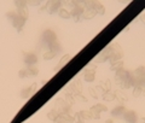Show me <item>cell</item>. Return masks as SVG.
<instances>
[{
  "mask_svg": "<svg viewBox=\"0 0 145 123\" xmlns=\"http://www.w3.org/2000/svg\"><path fill=\"white\" fill-rule=\"evenodd\" d=\"M132 87H144L145 83V68L139 66L133 71H129Z\"/></svg>",
  "mask_w": 145,
  "mask_h": 123,
  "instance_id": "1",
  "label": "cell"
},
{
  "mask_svg": "<svg viewBox=\"0 0 145 123\" xmlns=\"http://www.w3.org/2000/svg\"><path fill=\"white\" fill-rule=\"evenodd\" d=\"M53 109L58 113H63V112H69V113H71V105H69V104H68L64 99H56Z\"/></svg>",
  "mask_w": 145,
  "mask_h": 123,
  "instance_id": "2",
  "label": "cell"
},
{
  "mask_svg": "<svg viewBox=\"0 0 145 123\" xmlns=\"http://www.w3.org/2000/svg\"><path fill=\"white\" fill-rule=\"evenodd\" d=\"M111 54V46L110 45H108L106 47H104L101 52L97 54V57L93 59V63H104L109 61V57H110Z\"/></svg>",
  "mask_w": 145,
  "mask_h": 123,
  "instance_id": "3",
  "label": "cell"
},
{
  "mask_svg": "<svg viewBox=\"0 0 145 123\" xmlns=\"http://www.w3.org/2000/svg\"><path fill=\"white\" fill-rule=\"evenodd\" d=\"M65 90L71 93L72 95L81 94V92H82V83H81V81L79 79H74L71 83L69 85V87H68Z\"/></svg>",
  "mask_w": 145,
  "mask_h": 123,
  "instance_id": "4",
  "label": "cell"
},
{
  "mask_svg": "<svg viewBox=\"0 0 145 123\" xmlns=\"http://www.w3.org/2000/svg\"><path fill=\"white\" fill-rule=\"evenodd\" d=\"M70 12V18H72L74 20V22H81L82 21V12H84V8L81 7V6H75V7H72L71 8V11Z\"/></svg>",
  "mask_w": 145,
  "mask_h": 123,
  "instance_id": "5",
  "label": "cell"
},
{
  "mask_svg": "<svg viewBox=\"0 0 145 123\" xmlns=\"http://www.w3.org/2000/svg\"><path fill=\"white\" fill-rule=\"evenodd\" d=\"M123 120L127 123H137L138 121V115L137 112L133 111V110H126V112L123 113Z\"/></svg>",
  "mask_w": 145,
  "mask_h": 123,
  "instance_id": "6",
  "label": "cell"
},
{
  "mask_svg": "<svg viewBox=\"0 0 145 123\" xmlns=\"http://www.w3.org/2000/svg\"><path fill=\"white\" fill-rule=\"evenodd\" d=\"M129 76V71H127L125 69H121L119 71L115 72V82H116V86L120 83V82H122L123 80H126L127 77Z\"/></svg>",
  "mask_w": 145,
  "mask_h": 123,
  "instance_id": "7",
  "label": "cell"
},
{
  "mask_svg": "<svg viewBox=\"0 0 145 123\" xmlns=\"http://www.w3.org/2000/svg\"><path fill=\"white\" fill-rule=\"evenodd\" d=\"M74 120H75V122L91 120V112H89V110H82V111H79L78 113H75Z\"/></svg>",
  "mask_w": 145,
  "mask_h": 123,
  "instance_id": "8",
  "label": "cell"
},
{
  "mask_svg": "<svg viewBox=\"0 0 145 123\" xmlns=\"http://www.w3.org/2000/svg\"><path fill=\"white\" fill-rule=\"evenodd\" d=\"M24 23H25V20H24L23 17L18 16V15L15 17V20L12 21V25L15 27L17 31H21L22 29H23V25H24Z\"/></svg>",
  "mask_w": 145,
  "mask_h": 123,
  "instance_id": "9",
  "label": "cell"
},
{
  "mask_svg": "<svg viewBox=\"0 0 145 123\" xmlns=\"http://www.w3.org/2000/svg\"><path fill=\"white\" fill-rule=\"evenodd\" d=\"M70 59H71V56H70V54H64V56H63V57L61 58V61H59V63L57 64V66L53 69V71H54V72L59 71L63 66H65V65L68 64V62H69Z\"/></svg>",
  "mask_w": 145,
  "mask_h": 123,
  "instance_id": "10",
  "label": "cell"
},
{
  "mask_svg": "<svg viewBox=\"0 0 145 123\" xmlns=\"http://www.w3.org/2000/svg\"><path fill=\"white\" fill-rule=\"evenodd\" d=\"M96 77V69H85L84 70V80L86 82H93Z\"/></svg>",
  "mask_w": 145,
  "mask_h": 123,
  "instance_id": "11",
  "label": "cell"
},
{
  "mask_svg": "<svg viewBox=\"0 0 145 123\" xmlns=\"http://www.w3.org/2000/svg\"><path fill=\"white\" fill-rule=\"evenodd\" d=\"M114 93H115V99L119 100V103L121 104V105H123V104H126V103H127V100H128V98H127V95L125 94L123 90L119 89V90H115Z\"/></svg>",
  "mask_w": 145,
  "mask_h": 123,
  "instance_id": "12",
  "label": "cell"
},
{
  "mask_svg": "<svg viewBox=\"0 0 145 123\" xmlns=\"http://www.w3.org/2000/svg\"><path fill=\"white\" fill-rule=\"evenodd\" d=\"M61 6H62V1H52L51 5L47 8V12L50 15H53V13H56L61 10Z\"/></svg>",
  "mask_w": 145,
  "mask_h": 123,
  "instance_id": "13",
  "label": "cell"
},
{
  "mask_svg": "<svg viewBox=\"0 0 145 123\" xmlns=\"http://www.w3.org/2000/svg\"><path fill=\"white\" fill-rule=\"evenodd\" d=\"M96 16H97V12L94 8H86V10H84L81 17H82V20H92Z\"/></svg>",
  "mask_w": 145,
  "mask_h": 123,
  "instance_id": "14",
  "label": "cell"
},
{
  "mask_svg": "<svg viewBox=\"0 0 145 123\" xmlns=\"http://www.w3.org/2000/svg\"><path fill=\"white\" fill-rule=\"evenodd\" d=\"M126 112V107L123 105H119V106H116L114 110L111 111V116L112 117H116V118H119V117H122L123 116V113Z\"/></svg>",
  "mask_w": 145,
  "mask_h": 123,
  "instance_id": "15",
  "label": "cell"
},
{
  "mask_svg": "<svg viewBox=\"0 0 145 123\" xmlns=\"http://www.w3.org/2000/svg\"><path fill=\"white\" fill-rule=\"evenodd\" d=\"M24 62H25V64L27 65H29V66H31V65H34L36 62H38V58H36V56L35 54H33V53H25L24 54Z\"/></svg>",
  "mask_w": 145,
  "mask_h": 123,
  "instance_id": "16",
  "label": "cell"
},
{
  "mask_svg": "<svg viewBox=\"0 0 145 123\" xmlns=\"http://www.w3.org/2000/svg\"><path fill=\"white\" fill-rule=\"evenodd\" d=\"M93 8L96 10L97 15H99V16H103L104 13H105V7H104L99 1H94V4H93Z\"/></svg>",
  "mask_w": 145,
  "mask_h": 123,
  "instance_id": "17",
  "label": "cell"
},
{
  "mask_svg": "<svg viewBox=\"0 0 145 123\" xmlns=\"http://www.w3.org/2000/svg\"><path fill=\"white\" fill-rule=\"evenodd\" d=\"M122 57H123V53H112L110 54V57H109V62H110V64L115 62H119V61H122Z\"/></svg>",
  "mask_w": 145,
  "mask_h": 123,
  "instance_id": "18",
  "label": "cell"
},
{
  "mask_svg": "<svg viewBox=\"0 0 145 123\" xmlns=\"http://www.w3.org/2000/svg\"><path fill=\"white\" fill-rule=\"evenodd\" d=\"M121 69H123V61H119V62H115L110 64V70L111 71H119Z\"/></svg>",
  "mask_w": 145,
  "mask_h": 123,
  "instance_id": "19",
  "label": "cell"
},
{
  "mask_svg": "<svg viewBox=\"0 0 145 123\" xmlns=\"http://www.w3.org/2000/svg\"><path fill=\"white\" fill-rule=\"evenodd\" d=\"M47 117H48V120H50V121H52V122H57L58 117H59V113H58L56 110H54V109H52L51 111H48Z\"/></svg>",
  "mask_w": 145,
  "mask_h": 123,
  "instance_id": "20",
  "label": "cell"
},
{
  "mask_svg": "<svg viewBox=\"0 0 145 123\" xmlns=\"http://www.w3.org/2000/svg\"><path fill=\"white\" fill-rule=\"evenodd\" d=\"M64 100L68 104H69V105H74L75 102H76L75 98H74V95H72L71 93H69V92H67V90H65V94H64Z\"/></svg>",
  "mask_w": 145,
  "mask_h": 123,
  "instance_id": "21",
  "label": "cell"
},
{
  "mask_svg": "<svg viewBox=\"0 0 145 123\" xmlns=\"http://www.w3.org/2000/svg\"><path fill=\"white\" fill-rule=\"evenodd\" d=\"M101 87L105 90V92H108V90H110V88H111V82H110V80L109 79H106V80H104V81H102V82H99L98 83Z\"/></svg>",
  "mask_w": 145,
  "mask_h": 123,
  "instance_id": "22",
  "label": "cell"
},
{
  "mask_svg": "<svg viewBox=\"0 0 145 123\" xmlns=\"http://www.w3.org/2000/svg\"><path fill=\"white\" fill-rule=\"evenodd\" d=\"M103 99L106 100V102H112V100H115V93L112 90H108L103 94Z\"/></svg>",
  "mask_w": 145,
  "mask_h": 123,
  "instance_id": "23",
  "label": "cell"
},
{
  "mask_svg": "<svg viewBox=\"0 0 145 123\" xmlns=\"http://www.w3.org/2000/svg\"><path fill=\"white\" fill-rule=\"evenodd\" d=\"M58 15H59V17L63 18V20H69L70 18V12L65 10V8H61V10L58 11Z\"/></svg>",
  "mask_w": 145,
  "mask_h": 123,
  "instance_id": "24",
  "label": "cell"
},
{
  "mask_svg": "<svg viewBox=\"0 0 145 123\" xmlns=\"http://www.w3.org/2000/svg\"><path fill=\"white\" fill-rule=\"evenodd\" d=\"M27 71H28V76H36L39 74V69L36 66H27Z\"/></svg>",
  "mask_w": 145,
  "mask_h": 123,
  "instance_id": "25",
  "label": "cell"
},
{
  "mask_svg": "<svg viewBox=\"0 0 145 123\" xmlns=\"http://www.w3.org/2000/svg\"><path fill=\"white\" fill-rule=\"evenodd\" d=\"M89 112H91V118H93V120H99L101 118V112H98L93 106L89 109Z\"/></svg>",
  "mask_w": 145,
  "mask_h": 123,
  "instance_id": "26",
  "label": "cell"
},
{
  "mask_svg": "<svg viewBox=\"0 0 145 123\" xmlns=\"http://www.w3.org/2000/svg\"><path fill=\"white\" fill-rule=\"evenodd\" d=\"M50 51H53V52L58 53L61 51V45L58 44L57 41H54V42H52L51 45H50Z\"/></svg>",
  "mask_w": 145,
  "mask_h": 123,
  "instance_id": "27",
  "label": "cell"
},
{
  "mask_svg": "<svg viewBox=\"0 0 145 123\" xmlns=\"http://www.w3.org/2000/svg\"><path fill=\"white\" fill-rule=\"evenodd\" d=\"M57 56V53L56 52H53V51H48L44 54V61H51V59H53L54 57Z\"/></svg>",
  "mask_w": 145,
  "mask_h": 123,
  "instance_id": "28",
  "label": "cell"
},
{
  "mask_svg": "<svg viewBox=\"0 0 145 123\" xmlns=\"http://www.w3.org/2000/svg\"><path fill=\"white\" fill-rule=\"evenodd\" d=\"M17 15H18V16H21V17H23L25 21L28 20V17H29L27 8H20V10H17Z\"/></svg>",
  "mask_w": 145,
  "mask_h": 123,
  "instance_id": "29",
  "label": "cell"
},
{
  "mask_svg": "<svg viewBox=\"0 0 145 123\" xmlns=\"http://www.w3.org/2000/svg\"><path fill=\"white\" fill-rule=\"evenodd\" d=\"M29 98L31 97V95H34L35 92L38 90V83L36 82H34V83H31V86H29Z\"/></svg>",
  "mask_w": 145,
  "mask_h": 123,
  "instance_id": "30",
  "label": "cell"
},
{
  "mask_svg": "<svg viewBox=\"0 0 145 123\" xmlns=\"http://www.w3.org/2000/svg\"><path fill=\"white\" fill-rule=\"evenodd\" d=\"M15 6L17 10H20V8H27V1H23V0H20V1H15Z\"/></svg>",
  "mask_w": 145,
  "mask_h": 123,
  "instance_id": "31",
  "label": "cell"
},
{
  "mask_svg": "<svg viewBox=\"0 0 145 123\" xmlns=\"http://www.w3.org/2000/svg\"><path fill=\"white\" fill-rule=\"evenodd\" d=\"M93 107L96 109L98 112H106L108 111V107L105 105H103V104H97V105H93Z\"/></svg>",
  "mask_w": 145,
  "mask_h": 123,
  "instance_id": "32",
  "label": "cell"
},
{
  "mask_svg": "<svg viewBox=\"0 0 145 123\" xmlns=\"http://www.w3.org/2000/svg\"><path fill=\"white\" fill-rule=\"evenodd\" d=\"M143 93V87H133V97L138 98Z\"/></svg>",
  "mask_w": 145,
  "mask_h": 123,
  "instance_id": "33",
  "label": "cell"
},
{
  "mask_svg": "<svg viewBox=\"0 0 145 123\" xmlns=\"http://www.w3.org/2000/svg\"><path fill=\"white\" fill-rule=\"evenodd\" d=\"M20 95H21V98H22V99H28V98H29V89H28V88L23 89V90L21 92Z\"/></svg>",
  "mask_w": 145,
  "mask_h": 123,
  "instance_id": "34",
  "label": "cell"
},
{
  "mask_svg": "<svg viewBox=\"0 0 145 123\" xmlns=\"http://www.w3.org/2000/svg\"><path fill=\"white\" fill-rule=\"evenodd\" d=\"M88 92H89V95H91L92 98H94V99L98 98V94H97L96 88H94V87H89V88H88Z\"/></svg>",
  "mask_w": 145,
  "mask_h": 123,
  "instance_id": "35",
  "label": "cell"
},
{
  "mask_svg": "<svg viewBox=\"0 0 145 123\" xmlns=\"http://www.w3.org/2000/svg\"><path fill=\"white\" fill-rule=\"evenodd\" d=\"M16 16H17V12H7V13H6V17L8 18V21H10L11 23H12V21L15 20Z\"/></svg>",
  "mask_w": 145,
  "mask_h": 123,
  "instance_id": "36",
  "label": "cell"
},
{
  "mask_svg": "<svg viewBox=\"0 0 145 123\" xmlns=\"http://www.w3.org/2000/svg\"><path fill=\"white\" fill-rule=\"evenodd\" d=\"M74 98H75V100H79V102H87V98L86 97H84L82 94H76V95H74Z\"/></svg>",
  "mask_w": 145,
  "mask_h": 123,
  "instance_id": "37",
  "label": "cell"
},
{
  "mask_svg": "<svg viewBox=\"0 0 145 123\" xmlns=\"http://www.w3.org/2000/svg\"><path fill=\"white\" fill-rule=\"evenodd\" d=\"M18 76L22 77V79H23V77H25V76H28V71H27V68L20 70V72H18Z\"/></svg>",
  "mask_w": 145,
  "mask_h": 123,
  "instance_id": "38",
  "label": "cell"
},
{
  "mask_svg": "<svg viewBox=\"0 0 145 123\" xmlns=\"http://www.w3.org/2000/svg\"><path fill=\"white\" fill-rule=\"evenodd\" d=\"M96 92H97V94H98V97H101V95H103L104 93H105V90H104L102 87H101V86H97V87H96Z\"/></svg>",
  "mask_w": 145,
  "mask_h": 123,
  "instance_id": "39",
  "label": "cell"
},
{
  "mask_svg": "<svg viewBox=\"0 0 145 123\" xmlns=\"http://www.w3.org/2000/svg\"><path fill=\"white\" fill-rule=\"evenodd\" d=\"M47 8H48V1H44L42 5L40 6V8H39V12H42L45 10H47Z\"/></svg>",
  "mask_w": 145,
  "mask_h": 123,
  "instance_id": "40",
  "label": "cell"
},
{
  "mask_svg": "<svg viewBox=\"0 0 145 123\" xmlns=\"http://www.w3.org/2000/svg\"><path fill=\"white\" fill-rule=\"evenodd\" d=\"M105 123H114V121L111 120V118H109V120H106V122Z\"/></svg>",
  "mask_w": 145,
  "mask_h": 123,
  "instance_id": "41",
  "label": "cell"
},
{
  "mask_svg": "<svg viewBox=\"0 0 145 123\" xmlns=\"http://www.w3.org/2000/svg\"><path fill=\"white\" fill-rule=\"evenodd\" d=\"M31 4H33V5H39L40 1H31Z\"/></svg>",
  "mask_w": 145,
  "mask_h": 123,
  "instance_id": "42",
  "label": "cell"
},
{
  "mask_svg": "<svg viewBox=\"0 0 145 123\" xmlns=\"http://www.w3.org/2000/svg\"><path fill=\"white\" fill-rule=\"evenodd\" d=\"M128 30H129V28H128V27H127L126 29H123V30H122V33H127V31H128Z\"/></svg>",
  "mask_w": 145,
  "mask_h": 123,
  "instance_id": "43",
  "label": "cell"
},
{
  "mask_svg": "<svg viewBox=\"0 0 145 123\" xmlns=\"http://www.w3.org/2000/svg\"><path fill=\"white\" fill-rule=\"evenodd\" d=\"M140 123H145V121H144V118H142V120H140Z\"/></svg>",
  "mask_w": 145,
  "mask_h": 123,
  "instance_id": "44",
  "label": "cell"
},
{
  "mask_svg": "<svg viewBox=\"0 0 145 123\" xmlns=\"http://www.w3.org/2000/svg\"><path fill=\"white\" fill-rule=\"evenodd\" d=\"M76 123H85V122H84V121H78Z\"/></svg>",
  "mask_w": 145,
  "mask_h": 123,
  "instance_id": "45",
  "label": "cell"
},
{
  "mask_svg": "<svg viewBox=\"0 0 145 123\" xmlns=\"http://www.w3.org/2000/svg\"><path fill=\"white\" fill-rule=\"evenodd\" d=\"M57 123H62V122H57Z\"/></svg>",
  "mask_w": 145,
  "mask_h": 123,
  "instance_id": "46",
  "label": "cell"
}]
</instances>
